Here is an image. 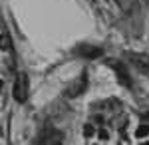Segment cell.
<instances>
[{
    "label": "cell",
    "instance_id": "9",
    "mask_svg": "<svg viewBox=\"0 0 149 145\" xmlns=\"http://www.w3.org/2000/svg\"><path fill=\"white\" fill-rule=\"evenodd\" d=\"M107 137H109V133L105 129H100V139H107Z\"/></svg>",
    "mask_w": 149,
    "mask_h": 145
},
{
    "label": "cell",
    "instance_id": "1",
    "mask_svg": "<svg viewBox=\"0 0 149 145\" xmlns=\"http://www.w3.org/2000/svg\"><path fill=\"white\" fill-rule=\"evenodd\" d=\"M26 98H28V78L26 74H18L14 82V100L22 103L26 101Z\"/></svg>",
    "mask_w": 149,
    "mask_h": 145
},
{
    "label": "cell",
    "instance_id": "8",
    "mask_svg": "<svg viewBox=\"0 0 149 145\" xmlns=\"http://www.w3.org/2000/svg\"><path fill=\"white\" fill-rule=\"evenodd\" d=\"M84 135H86V137H92L93 135V127L92 125H86V127H84Z\"/></svg>",
    "mask_w": 149,
    "mask_h": 145
},
{
    "label": "cell",
    "instance_id": "2",
    "mask_svg": "<svg viewBox=\"0 0 149 145\" xmlns=\"http://www.w3.org/2000/svg\"><path fill=\"white\" fill-rule=\"evenodd\" d=\"M111 64V68H113V72H115V76H117V82L121 84V86H125V88H129L131 86V78H129V72H127V68L121 64V62H109Z\"/></svg>",
    "mask_w": 149,
    "mask_h": 145
},
{
    "label": "cell",
    "instance_id": "10",
    "mask_svg": "<svg viewBox=\"0 0 149 145\" xmlns=\"http://www.w3.org/2000/svg\"><path fill=\"white\" fill-rule=\"evenodd\" d=\"M141 145H149V143H141Z\"/></svg>",
    "mask_w": 149,
    "mask_h": 145
},
{
    "label": "cell",
    "instance_id": "6",
    "mask_svg": "<svg viewBox=\"0 0 149 145\" xmlns=\"http://www.w3.org/2000/svg\"><path fill=\"white\" fill-rule=\"evenodd\" d=\"M135 135H137V137H145V135H149V125L141 123V125L137 127V131H135Z\"/></svg>",
    "mask_w": 149,
    "mask_h": 145
},
{
    "label": "cell",
    "instance_id": "5",
    "mask_svg": "<svg viewBox=\"0 0 149 145\" xmlns=\"http://www.w3.org/2000/svg\"><path fill=\"white\" fill-rule=\"evenodd\" d=\"M80 56H86V58H100L102 56V48H97V46H78V50H76Z\"/></svg>",
    "mask_w": 149,
    "mask_h": 145
},
{
    "label": "cell",
    "instance_id": "4",
    "mask_svg": "<svg viewBox=\"0 0 149 145\" xmlns=\"http://www.w3.org/2000/svg\"><path fill=\"white\" fill-rule=\"evenodd\" d=\"M86 86H88V76L84 74V76H80V78L74 82V86H72V88L66 89V96H70V98H76V96H80L81 91L86 89Z\"/></svg>",
    "mask_w": 149,
    "mask_h": 145
},
{
    "label": "cell",
    "instance_id": "3",
    "mask_svg": "<svg viewBox=\"0 0 149 145\" xmlns=\"http://www.w3.org/2000/svg\"><path fill=\"white\" fill-rule=\"evenodd\" d=\"M127 60L137 68L139 72L149 74V56H145V54H127Z\"/></svg>",
    "mask_w": 149,
    "mask_h": 145
},
{
    "label": "cell",
    "instance_id": "7",
    "mask_svg": "<svg viewBox=\"0 0 149 145\" xmlns=\"http://www.w3.org/2000/svg\"><path fill=\"white\" fill-rule=\"evenodd\" d=\"M0 48H2V50L10 48V38H8L6 34H2V36H0Z\"/></svg>",
    "mask_w": 149,
    "mask_h": 145
}]
</instances>
